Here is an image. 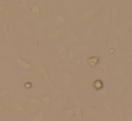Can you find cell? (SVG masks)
<instances>
[{
    "label": "cell",
    "instance_id": "6da1fadb",
    "mask_svg": "<svg viewBox=\"0 0 132 121\" xmlns=\"http://www.w3.org/2000/svg\"><path fill=\"white\" fill-rule=\"evenodd\" d=\"M64 40V44H67V46H78V44H82V39L80 37V34H78L77 32H74V30H70V32H67L65 34H64L63 37Z\"/></svg>",
    "mask_w": 132,
    "mask_h": 121
},
{
    "label": "cell",
    "instance_id": "7a4b0ae2",
    "mask_svg": "<svg viewBox=\"0 0 132 121\" xmlns=\"http://www.w3.org/2000/svg\"><path fill=\"white\" fill-rule=\"evenodd\" d=\"M82 114H84V118L94 121V120H100L101 115H102V111H101V108H98L95 105H88L85 108H82Z\"/></svg>",
    "mask_w": 132,
    "mask_h": 121
},
{
    "label": "cell",
    "instance_id": "3957f363",
    "mask_svg": "<svg viewBox=\"0 0 132 121\" xmlns=\"http://www.w3.org/2000/svg\"><path fill=\"white\" fill-rule=\"evenodd\" d=\"M125 88H126V87H125V83H122V81H114V83L109 84L108 91H109V94H111V95L119 98L121 95L125 94Z\"/></svg>",
    "mask_w": 132,
    "mask_h": 121
},
{
    "label": "cell",
    "instance_id": "277c9868",
    "mask_svg": "<svg viewBox=\"0 0 132 121\" xmlns=\"http://www.w3.org/2000/svg\"><path fill=\"white\" fill-rule=\"evenodd\" d=\"M30 104L33 105H37V107H46V105H50L53 103V97L51 95H41V97H30L27 98Z\"/></svg>",
    "mask_w": 132,
    "mask_h": 121
},
{
    "label": "cell",
    "instance_id": "5b68a950",
    "mask_svg": "<svg viewBox=\"0 0 132 121\" xmlns=\"http://www.w3.org/2000/svg\"><path fill=\"white\" fill-rule=\"evenodd\" d=\"M64 37V32L61 29H57V27H51V29L47 32V40L50 43H60Z\"/></svg>",
    "mask_w": 132,
    "mask_h": 121
},
{
    "label": "cell",
    "instance_id": "8992f818",
    "mask_svg": "<svg viewBox=\"0 0 132 121\" xmlns=\"http://www.w3.org/2000/svg\"><path fill=\"white\" fill-rule=\"evenodd\" d=\"M68 105H70V97L65 93H64V95L61 98L54 100V111L55 112H61V114H63L64 110L68 108Z\"/></svg>",
    "mask_w": 132,
    "mask_h": 121
},
{
    "label": "cell",
    "instance_id": "52a82bcc",
    "mask_svg": "<svg viewBox=\"0 0 132 121\" xmlns=\"http://www.w3.org/2000/svg\"><path fill=\"white\" fill-rule=\"evenodd\" d=\"M109 17H111V21L115 24H118L122 19V12H121V6L117 3V2H112L111 4V12H109Z\"/></svg>",
    "mask_w": 132,
    "mask_h": 121
},
{
    "label": "cell",
    "instance_id": "ba28073f",
    "mask_svg": "<svg viewBox=\"0 0 132 121\" xmlns=\"http://www.w3.org/2000/svg\"><path fill=\"white\" fill-rule=\"evenodd\" d=\"M36 71L38 73V74L41 75V77L44 78V80L47 81V84H48V87L51 90H54L55 88V86H54V83L51 81V78H50V73H48V69H47V66L46 64H38L37 67H36Z\"/></svg>",
    "mask_w": 132,
    "mask_h": 121
},
{
    "label": "cell",
    "instance_id": "9c48e42d",
    "mask_svg": "<svg viewBox=\"0 0 132 121\" xmlns=\"http://www.w3.org/2000/svg\"><path fill=\"white\" fill-rule=\"evenodd\" d=\"M72 84H74V75L71 73L64 71L63 75H61V90L68 91L70 88H72Z\"/></svg>",
    "mask_w": 132,
    "mask_h": 121
},
{
    "label": "cell",
    "instance_id": "30bf717a",
    "mask_svg": "<svg viewBox=\"0 0 132 121\" xmlns=\"http://www.w3.org/2000/svg\"><path fill=\"white\" fill-rule=\"evenodd\" d=\"M16 64H17L19 69H20V70H24V71H30V73L36 71L34 64L30 63L29 60H24V58H21V57H16Z\"/></svg>",
    "mask_w": 132,
    "mask_h": 121
},
{
    "label": "cell",
    "instance_id": "8fae6325",
    "mask_svg": "<svg viewBox=\"0 0 132 121\" xmlns=\"http://www.w3.org/2000/svg\"><path fill=\"white\" fill-rule=\"evenodd\" d=\"M95 14H97V9L95 7H88V9H85L82 13L80 14V19L78 20L80 21H89V20H92V19L95 17Z\"/></svg>",
    "mask_w": 132,
    "mask_h": 121
},
{
    "label": "cell",
    "instance_id": "7c38bea8",
    "mask_svg": "<svg viewBox=\"0 0 132 121\" xmlns=\"http://www.w3.org/2000/svg\"><path fill=\"white\" fill-rule=\"evenodd\" d=\"M95 29L92 26H84L82 29L80 30V37L85 39V40H91V39L95 37Z\"/></svg>",
    "mask_w": 132,
    "mask_h": 121
},
{
    "label": "cell",
    "instance_id": "4fadbf2b",
    "mask_svg": "<svg viewBox=\"0 0 132 121\" xmlns=\"http://www.w3.org/2000/svg\"><path fill=\"white\" fill-rule=\"evenodd\" d=\"M114 36L118 39V40L122 43V41L126 40V37H128V33L125 32V29L122 27V24H114Z\"/></svg>",
    "mask_w": 132,
    "mask_h": 121
},
{
    "label": "cell",
    "instance_id": "5bb4252c",
    "mask_svg": "<svg viewBox=\"0 0 132 121\" xmlns=\"http://www.w3.org/2000/svg\"><path fill=\"white\" fill-rule=\"evenodd\" d=\"M105 47H108V49H114V50H119L121 47H122V43H121L115 36H108L106 43H105Z\"/></svg>",
    "mask_w": 132,
    "mask_h": 121
},
{
    "label": "cell",
    "instance_id": "9a60e30c",
    "mask_svg": "<svg viewBox=\"0 0 132 121\" xmlns=\"http://www.w3.org/2000/svg\"><path fill=\"white\" fill-rule=\"evenodd\" d=\"M68 26V19H67L65 14H57L54 17V27L60 29V27Z\"/></svg>",
    "mask_w": 132,
    "mask_h": 121
},
{
    "label": "cell",
    "instance_id": "2e32d148",
    "mask_svg": "<svg viewBox=\"0 0 132 121\" xmlns=\"http://www.w3.org/2000/svg\"><path fill=\"white\" fill-rule=\"evenodd\" d=\"M70 104H71V107H80V108H82V100H81L80 94L78 93H71V95H70Z\"/></svg>",
    "mask_w": 132,
    "mask_h": 121
},
{
    "label": "cell",
    "instance_id": "e0dca14e",
    "mask_svg": "<svg viewBox=\"0 0 132 121\" xmlns=\"http://www.w3.org/2000/svg\"><path fill=\"white\" fill-rule=\"evenodd\" d=\"M111 74L114 75V77H125L126 74V69L123 64H117V66L114 67V70L111 71Z\"/></svg>",
    "mask_w": 132,
    "mask_h": 121
},
{
    "label": "cell",
    "instance_id": "ac0fdd59",
    "mask_svg": "<svg viewBox=\"0 0 132 121\" xmlns=\"http://www.w3.org/2000/svg\"><path fill=\"white\" fill-rule=\"evenodd\" d=\"M64 9L68 13V16L75 14V3L72 0H64Z\"/></svg>",
    "mask_w": 132,
    "mask_h": 121
},
{
    "label": "cell",
    "instance_id": "d6986e66",
    "mask_svg": "<svg viewBox=\"0 0 132 121\" xmlns=\"http://www.w3.org/2000/svg\"><path fill=\"white\" fill-rule=\"evenodd\" d=\"M114 108H115V111H117V114L119 115V117H123V115H125V104H123L121 100L115 101Z\"/></svg>",
    "mask_w": 132,
    "mask_h": 121
},
{
    "label": "cell",
    "instance_id": "ffe728a7",
    "mask_svg": "<svg viewBox=\"0 0 132 121\" xmlns=\"http://www.w3.org/2000/svg\"><path fill=\"white\" fill-rule=\"evenodd\" d=\"M81 66H78V64L72 63V61H67L65 64H64V69H65L67 73H71V74H74V73H77L78 70H80Z\"/></svg>",
    "mask_w": 132,
    "mask_h": 121
},
{
    "label": "cell",
    "instance_id": "44dd1931",
    "mask_svg": "<svg viewBox=\"0 0 132 121\" xmlns=\"http://www.w3.org/2000/svg\"><path fill=\"white\" fill-rule=\"evenodd\" d=\"M67 54H68V46L61 43L60 46L57 47V56L60 58H67Z\"/></svg>",
    "mask_w": 132,
    "mask_h": 121
},
{
    "label": "cell",
    "instance_id": "7402d4cb",
    "mask_svg": "<svg viewBox=\"0 0 132 121\" xmlns=\"http://www.w3.org/2000/svg\"><path fill=\"white\" fill-rule=\"evenodd\" d=\"M85 63L88 67H92V69H97L98 64H100V57L98 56H91V57L85 58Z\"/></svg>",
    "mask_w": 132,
    "mask_h": 121
},
{
    "label": "cell",
    "instance_id": "603a6c76",
    "mask_svg": "<svg viewBox=\"0 0 132 121\" xmlns=\"http://www.w3.org/2000/svg\"><path fill=\"white\" fill-rule=\"evenodd\" d=\"M72 49H74L80 56H85L87 53H88V50H89V46H88V44H85V43H82V44H78V46L72 47Z\"/></svg>",
    "mask_w": 132,
    "mask_h": 121
},
{
    "label": "cell",
    "instance_id": "cb8c5ba5",
    "mask_svg": "<svg viewBox=\"0 0 132 121\" xmlns=\"http://www.w3.org/2000/svg\"><path fill=\"white\" fill-rule=\"evenodd\" d=\"M106 39H108V36H106L105 32H97L95 33V41H97L98 44H105Z\"/></svg>",
    "mask_w": 132,
    "mask_h": 121
},
{
    "label": "cell",
    "instance_id": "d4e9b609",
    "mask_svg": "<svg viewBox=\"0 0 132 121\" xmlns=\"http://www.w3.org/2000/svg\"><path fill=\"white\" fill-rule=\"evenodd\" d=\"M63 117L67 118V120L74 118L75 117V107H68V108H65V110H64V112H63Z\"/></svg>",
    "mask_w": 132,
    "mask_h": 121
},
{
    "label": "cell",
    "instance_id": "484cf974",
    "mask_svg": "<svg viewBox=\"0 0 132 121\" xmlns=\"http://www.w3.org/2000/svg\"><path fill=\"white\" fill-rule=\"evenodd\" d=\"M122 27L125 29L126 33H132V16H129V17H126L125 20H123Z\"/></svg>",
    "mask_w": 132,
    "mask_h": 121
},
{
    "label": "cell",
    "instance_id": "4316f807",
    "mask_svg": "<svg viewBox=\"0 0 132 121\" xmlns=\"http://www.w3.org/2000/svg\"><path fill=\"white\" fill-rule=\"evenodd\" d=\"M81 56L78 54L77 51H75L74 49H68V54H67V58H68V61H72V63H74L75 60H77V58H80Z\"/></svg>",
    "mask_w": 132,
    "mask_h": 121
},
{
    "label": "cell",
    "instance_id": "83f0119b",
    "mask_svg": "<svg viewBox=\"0 0 132 121\" xmlns=\"http://www.w3.org/2000/svg\"><path fill=\"white\" fill-rule=\"evenodd\" d=\"M100 70H102L104 73H108V58L106 57H100V64H98Z\"/></svg>",
    "mask_w": 132,
    "mask_h": 121
},
{
    "label": "cell",
    "instance_id": "f1b7e54d",
    "mask_svg": "<svg viewBox=\"0 0 132 121\" xmlns=\"http://www.w3.org/2000/svg\"><path fill=\"white\" fill-rule=\"evenodd\" d=\"M12 108L14 110V111H17V112H20V114H24L26 115V110H24V105H23V103H13L12 104Z\"/></svg>",
    "mask_w": 132,
    "mask_h": 121
},
{
    "label": "cell",
    "instance_id": "f546056e",
    "mask_svg": "<svg viewBox=\"0 0 132 121\" xmlns=\"http://www.w3.org/2000/svg\"><path fill=\"white\" fill-rule=\"evenodd\" d=\"M36 2H37L36 4H37V6L40 7V10H41V12H47V10L50 9V4L47 3L46 0H36Z\"/></svg>",
    "mask_w": 132,
    "mask_h": 121
},
{
    "label": "cell",
    "instance_id": "4dcf8cb0",
    "mask_svg": "<svg viewBox=\"0 0 132 121\" xmlns=\"http://www.w3.org/2000/svg\"><path fill=\"white\" fill-rule=\"evenodd\" d=\"M97 97H98V98H102V100H108V97H109V91H108V88H105V87H104L102 90L97 91Z\"/></svg>",
    "mask_w": 132,
    "mask_h": 121
},
{
    "label": "cell",
    "instance_id": "1f68e13d",
    "mask_svg": "<svg viewBox=\"0 0 132 121\" xmlns=\"http://www.w3.org/2000/svg\"><path fill=\"white\" fill-rule=\"evenodd\" d=\"M101 21H102L104 27H109V23H111V17H109V14L106 12L102 13V16H101Z\"/></svg>",
    "mask_w": 132,
    "mask_h": 121
},
{
    "label": "cell",
    "instance_id": "d6a6232c",
    "mask_svg": "<svg viewBox=\"0 0 132 121\" xmlns=\"http://www.w3.org/2000/svg\"><path fill=\"white\" fill-rule=\"evenodd\" d=\"M33 121H46L47 120V117H46V112L44 111H38L37 114H34L33 115V118H31Z\"/></svg>",
    "mask_w": 132,
    "mask_h": 121
},
{
    "label": "cell",
    "instance_id": "836d02e7",
    "mask_svg": "<svg viewBox=\"0 0 132 121\" xmlns=\"http://www.w3.org/2000/svg\"><path fill=\"white\" fill-rule=\"evenodd\" d=\"M91 86H92V88H94L95 91H100V90L104 88V81L100 80V78H97V80H95L94 83L91 84Z\"/></svg>",
    "mask_w": 132,
    "mask_h": 121
},
{
    "label": "cell",
    "instance_id": "e575fe53",
    "mask_svg": "<svg viewBox=\"0 0 132 121\" xmlns=\"http://www.w3.org/2000/svg\"><path fill=\"white\" fill-rule=\"evenodd\" d=\"M123 10L126 13H132V0H125L123 3Z\"/></svg>",
    "mask_w": 132,
    "mask_h": 121
},
{
    "label": "cell",
    "instance_id": "d590c367",
    "mask_svg": "<svg viewBox=\"0 0 132 121\" xmlns=\"http://www.w3.org/2000/svg\"><path fill=\"white\" fill-rule=\"evenodd\" d=\"M21 33H23L24 37H33V36H34V33H33V30L30 29V27H26V29H24Z\"/></svg>",
    "mask_w": 132,
    "mask_h": 121
},
{
    "label": "cell",
    "instance_id": "8d00e7d4",
    "mask_svg": "<svg viewBox=\"0 0 132 121\" xmlns=\"http://www.w3.org/2000/svg\"><path fill=\"white\" fill-rule=\"evenodd\" d=\"M30 3H31V0H20V6H21V9L29 10V9H30Z\"/></svg>",
    "mask_w": 132,
    "mask_h": 121
},
{
    "label": "cell",
    "instance_id": "74e56055",
    "mask_svg": "<svg viewBox=\"0 0 132 121\" xmlns=\"http://www.w3.org/2000/svg\"><path fill=\"white\" fill-rule=\"evenodd\" d=\"M30 12H31V14L37 16V14H40V13H41V10H40V7H38L37 4H34V6L30 7Z\"/></svg>",
    "mask_w": 132,
    "mask_h": 121
},
{
    "label": "cell",
    "instance_id": "f35d334b",
    "mask_svg": "<svg viewBox=\"0 0 132 121\" xmlns=\"http://www.w3.org/2000/svg\"><path fill=\"white\" fill-rule=\"evenodd\" d=\"M27 27V24H26V21H23V20H19L17 21V29L20 30V32H23L24 29Z\"/></svg>",
    "mask_w": 132,
    "mask_h": 121
},
{
    "label": "cell",
    "instance_id": "ab89813d",
    "mask_svg": "<svg viewBox=\"0 0 132 121\" xmlns=\"http://www.w3.org/2000/svg\"><path fill=\"white\" fill-rule=\"evenodd\" d=\"M125 98H126V101H128V103H132V88L126 90V93H125Z\"/></svg>",
    "mask_w": 132,
    "mask_h": 121
},
{
    "label": "cell",
    "instance_id": "60d3db41",
    "mask_svg": "<svg viewBox=\"0 0 132 121\" xmlns=\"http://www.w3.org/2000/svg\"><path fill=\"white\" fill-rule=\"evenodd\" d=\"M112 2H114V0H100V4L106 6V4H112Z\"/></svg>",
    "mask_w": 132,
    "mask_h": 121
},
{
    "label": "cell",
    "instance_id": "b9f144b4",
    "mask_svg": "<svg viewBox=\"0 0 132 121\" xmlns=\"http://www.w3.org/2000/svg\"><path fill=\"white\" fill-rule=\"evenodd\" d=\"M0 13H2V14H3V13H7V6L0 4Z\"/></svg>",
    "mask_w": 132,
    "mask_h": 121
},
{
    "label": "cell",
    "instance_id": "7bdbcfd3",
    "mask_svg": "<svg viewBox=\"0 0 132 121\" xmlns=\"http://www.w3.org/2000/svg\"><path fill=\"white\" fill-rule=\"evenodd\" d=\"M12 94V91H0V98L2 97H7V95Z\"/></svg>",
    "mask_w": 132,
    "mask_h": 121
},
{
    "label": "cell",
    "instance_id": "ee69618b",
    "mask_svg": "<svg viewBox=\"0 0 132 121\" xmlns=\"http://www.w3.org/2000/svg\"><path fill=\"white\" fill-rule=\"evenodd\" d=\"M4 110H6V107H4V104L3 103H0V115L4 112Z\"/></svg>",
    "mask_w": 132,
    "mask_h": 121
},
{
    "label": "cell",
    "instance_id": "f6af8a7d",
    "mask_svg": "<svg viewBox=\"0 0 132 121\" xmlns=\"http://www.w3.org/2000/svg\"><path fill=\"white\" fill-rule=\"evenodd\" d=\"M46 2H47V3L50 4V6H51V4H54V3H55V0H46Z\"/></svg>",
    "mask_w": 132,
    "mask_h": 121
},
{
    "label": "cell",
    "instance_id": "bcb514c9",
    "mask_svg": "<svg viewBox=\"0 0 132 121\" xmlns=\"http://www.w3.org/2000/svg\"><path fill=\"white\" fill-rule=\"evenodd\" d=\"M125 121H132V115H126Z\"/></svg>",
    "mask_w": 132,
    "mask_h": 121
},
{
    "label": "cell",
    "instance_id": "7dc6e473",
    "mask_svg": "<svg viewBox=\"0 0 132 121\" xmlns=\"http://www.w3.org/2000/svg\"><path fill=\"white\" fill-rule=\"evenodd\" d=\"M129 63H131V66H132V58H131V60H129Z\"/></svg>",
    "mask_w": 132,
    "mask_h": 121
},
{
    "label": "cell",
    "instance_id": "c3c4849f",
    "mask_svg": "<svg viewBox=\"0 0 132 121\" xmlns=\"http://www.w3.org/2000/svg\"><path fill=\"white\" fill-rule=\"evenodd\" d=\"M131 73H132V66H131Z\"/></svg>",
    "mask_w": 132,
    "mask_h": 121
},
{
    "label": "cell",
    "instance_id": "681fc988",
    "mask_svg": "<svg viewBox=\"0 0 132 121\" xmlns=\"http://www.w3.org/2000/svg\"><path fill=\"white\" fill-rule=\"evenodd\" d=\"M14 121H21V120H14Z\"/></svg>",
    "mask_w": 132,
    "mask_h": 121
},
{
    "label": "cell",
    "instance_id": "f907efd6",
    "mask_svg": "<svg viewBox=\"0 0 132 121\" xmlns=\"http://www.w3.org/2000/svg\"><path fill=\"white\" fill-rule=\"evenodd\" d=\"M6 121H12V120H6Z\"/></svg>",
    "mask_w": 132,
    "mask_h": 121
},
{
    "label": "cell",
    "instance_id": "816d5d0a",
    "mask_svg": "<svg viewBox=\"0 0 132 121\" xmlns=\"http://www.w3.org/2000/svg\"><path fill=\"white\" fill-rule=\"evenodd\" d=\"M119 121H125V120H119Z\"/></svg>",
    "mask_w": 132,
    "mask_h": 121
}]
</instances>
